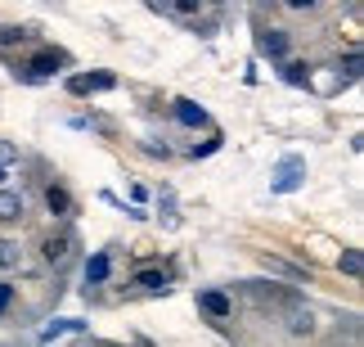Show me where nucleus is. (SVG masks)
<instances>
[{
  "instance_id": "1",
  "label": "nucleus",
  "mask_w": 364,
  "mask_h": 347,
  "mask_svg": "<svg viewBox=\"0 0 364 347\" xmlns=\"http://www.w3.org/2000/svg\"><path fill=\"white\" fill-rule=\"evenodd\" d=\"M198 307L212 316V321H225V316L234 311V302H230V294H220V289H203V294H198Z\"/></svg>"
},
{
  "instance_id": "2",
  "label": "nucleus",
  "mask_w": 364,
  "mask_h": 347,
  "mask_svg": "<svg viewBox=\"0 0 364 347\" xmlns=\"http://www.w3.org/2000/svg\"><path fill=\"white\" fill-rule=\"evenodd\" d=\"M257 46H261V54H265V59H284V54H288V46H292V36L284 32V27H270V32H261V41H257Z\"/></svg>"
},
{
  "instance_id": "3",
  "label": "nucleus",
  "mask_w": 364,
  "mask_h": 347,
  "mask_svg": "<svg viewBox=\"0 0 364 347\" xmlns=\"http://www.w3.org/2000/svg\"><path fill=\"white\" fill-rule=\"evenodd\" d=\"M68 86H73V95H90V90H113L117 77L113 73H90V77H73Z\"/></svg>"
},
{
  "instance_id": "4",
  "label": "nucleus",
  "mask_w": 364,
  "mask_h": 347,
  "mask_svg": "<svg viewBox=\"0 0 364 347\" xmlns=\"http://www.w3.org/2000/svg\"><path fill=\"white\" fill-rule=\"evenodd\" d=\"M59 68H63L59 50H41V54H32V63H27V77H50V73H59Z\"/></svg>"
},
{
  "instance_id": "5",
  "label": "nucleus",
  "mask_w": 364,
  "mask_h": 347,
  "mask_svg": "<svg viewBox=\"0 0 364 347\" xmlns=\"http://www.w3.org/2000/svg\"><path fill=\"white\" fill-rule=\"evenodd\" d=\"M41 253H46L50 266H68V257H73V239H68V234H59V239H54V234H50Z\"/></svg>"
},
{
  "instance_id": "6",
  "label": "nucleus",
  "mask_w": 364,
  "mask_h": 347,
  "mask_svg": "<svg viewBox=\"0 0 364 347\" xmlns=\"http://www.w3.org/2000/svg\"><path fill=\"white\" fill-rule=\"evenodd\" d=\"M108 271H113V261H108V253H90L86 257V284H104Z\"/></svg>"
},
{
  "instance_id": "7",
  "label": "nucleus",
  "mask_w": 364,
  "mask_h": 347,
  "mask_svg": "<svg viewBox=\"0 0 364 347\" xmlns=\"http://www.w3.org/2000/svg\"><path fill=\"white\" fill-rule=\"evenodd\" d=\"M23 217V194L0 190V221H18Z\"/></svg>"
},
{
  "instance_id": "8",
  "label": "nucleus",
  "mask_w": 364,
  "mask_h": 347,
  "mask_svg": "<svg viewBox=\"0 0 364 347\" xmlns=\"http://www.w3.org/2000/svg\"><path fill=\"white\" fill-rule=\"evenodd\" d=\"M46 207H50L54 217L73 212V194H68V190H59V185H50V190H46Z\"/></svg>"
},
{
  "instance_id": "9",
  "label": "nucleus",
  "mask_w": 364,
  "mask_h": 347,
  "mask_svg": "<svg viewBox=\"0 0 364 347\" xmlns=\"http://www.w3.org/2000/svg\"><path fill=\"white\" fill-rule=\"evenodd\" d=\"M176 118L185 122V127H203V122H207V113H203L193 100H180V104H176Z\"/></svg>"
},
{
  "instance_id": "10",
  "label": "nucleus",
  "mask_w": 364,
  "mask_h": 347,
  "mask_svg": "<svg viewBox=\"0 0 364 347\" xmlns=\"http://www.w3.org/2000/svg\"><path fill=\"white\" fill-rule=\"evenodd\" d=\"M297 176H301V162H297V158H288L284 167H279V180H274V190H297Z\"/></svg>"
},
{
  "instance_id": "11",
  "label": "nucleus",
  "mask_w": 364,
  "mask_h": 347,
  "mask_svg": "<svg viewBox=\"0 0 364 347\" xmlns=\"http://www.w3.org/2000/svg\"><path fill=\"white\" fill-rule=\"evenodd\" d=\"M288 329H292V334H311V329H315V316L301 311V307H292L288 311Z\"/></svg>"
},
{
  "instance_id": "12",
  "label": "nucleus",
  "mask_w": 364,
  "mask_h": 347,
  "mask_svg": "<svg viewBox=\"0 0 364 347\" xmlns=\"http://www.w3.org/2000/svg\"><path fill=\"white\" fill-rule=\"evenodd\" d=\"M135 284H139V289H149V294H166V275H162V271H139V275H135Z\"/></svg>"
},
{
  "instance_id": "13",
  "label": "nucleus",
  "mask_w": 364,
  "mask_h": 347,
  "mask_svg": "<svg viewBox=\"0 0 364 347\" xmlns=\"http://www.w3.org/2000/svg\"><path fill=\"white\" fill-rule=\"evenodd\" d=\"M284 81L288 86H306V81H311V68L306 63H284Z\"/></svg>"
},
{
  "instance_id": "14",
  "label": "nucleus",
  "mask_w": 364,
  "mask_h": 347,
  "mask_svg": "<svg viewBox=\"0 0 364 347\" xmlns=\"http://www.w3.org/2000/svg\"><path fill=\"white\" fill-rule=\"evenodd\" d=\"M338 266H342V275H351V280H355V275L364 271V257L351 248V253H342V257H338Z\"/></svg>"
},
{
  "instance_id": "15",
  "label": "nucleus",
  "mask_w": 364,
  "mask_h": 347,
  "mask_svg": "<svg viewBox=\"0 0 364 347\" xmlns=\"http://www.w3.org/2000/svg\"><path fill=\"white\" fill-rule=\"evenodd\" d=\"M9 266H18V244L0 239V271H9Z\"/></svg>"
},
{
  "instance_id": "16",
  "label": "nucleus",
  "mask_w": 364,
  "mask_h": 347,
  "mask_svg": "<svg viewBox=\"0 0 364 347\" xmlns=\"http://www.w3.org/2000/svg\"><path fill=\"white\" fill-rule=\"evenodd\" d=\"M73 329H81V321H59L54 329H46V343H50V338H59V334H73Z\"/></svg>"
},
{
  "instance_id": "17",
  "label": "nucleus",
  "mask_w": 364,
  "mask_h": 347,
  "mask_svg": "<svg viewBox=\"0 0 364 347\" xmlns=\"http://www.w3.org/2000/svg\"><path fill=\"white\" fill-rule=\"evenodd\" d=\"M14 41H23V27H0V46H14Z\"/></svg>"
},
{
  "instance_id": "18",
  "label": "nucleus",
  "mask_w": 364,
  "mask_h": 347,
  "mask_svg": "<svg viewBox=\"0 0 364 347\" xmlns=\"http://www.w3.org/2000/svg\"><path fill=\"white\" fill-rule=\"evenodd\" d=\"M9 302H14V284H0V311H5Z\"/></svg>"
},
{
  "instance_id": "19",
  "label": "nucleus",
  "mask_w": 364,
  "mask_h": 347,
  "mask_svg": "<svg viewBox=\"0 0 364 347\" xmlns=\"http://www.w3.org/2000/svg\"><path fill=\"white\" fill-rule=\"evenodd\" d=\"M346 73H351V77L360 73V50H351V54H346Z\"/></svg>"
},
{
  "instance_id": "20",
  "label": "nucleus",
  "mask_w": 364,
  "mask_h": 347,
  "mask_svg": "<svg viewBox=\"0 0 364 347\" xmlns=\"http://www.w3.org/2000/svg\"><path fill=\"white\" fill-rule=\"evenodd\" d=\"M0 180H5V167H0Z\"/></svg>"
}]
</instances>
